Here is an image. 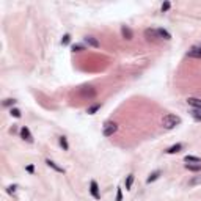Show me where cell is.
<instances>
[{
  "label": "cell",
  "mask_w": 201,
  "mask_h": 201,
  "mask_svg": "<svg viewBox=\"0 0 201 201\" xmlns=\"http://www.w3.org/2000/svg\"><path fill=\"white\" fill-rule=\"evenodd\" d=\"M187 185H188V187L201 185V176H193V178H190V179H188V182H187Z\"/></svg>",
  "instance_id": "19"
},
{
  "label": "cell",
  "mask_w": 201,
  "mask_h": 201,
  "mask_svg": "<svg viewBox=\"0 0 201 201\" xmlns=\"http://www.w3.org/2000/svg\"><path fill=\"white\" fill-rule=\"evenodd\" d=\"M182 149H184V145H182V143H176V145L170 146L168 149H165V152H167V154H178V152L182 151Z\"/></svg>",
  "instance_id": "12"
},
{
  "label": "cell",
  "mask_w": 201,
  "mask_h": 201,
  "mask_svg": "<svg viewBox=\"0 0 201 201\" xmlns=\"http://www.w3.org/2000/svg\"><path fill=\"white\" fill-rule=\"evenodd\" d=\"M85 49H86V47H85L83 44H72V46H71V50H72L74 54H75V52H77V54H79V52H83Z\"/></svg>",
  "instance_id": "23"
},
{
  "label": "cell",
  "mask_w": 201,
  "mask_h": 201,
  "mask_svg": "<svg viewBox=\"0 0 201 201\" xmlns=\"http://www.w3.org/2000/svg\"><path fill=\"white\" fill-rule=\"evenodd\" d=\"M121 36H123L124 39L131 41V39L134 38V32H132V28H131V27H127V25H123V27H121Z\"/></svg>",
  "instance_id": "9"
},
{
  "label": "cell",
  "mask_w": 201,
  "mask_h": 201,
  "mask_svg": "<svg viewBox=\"0 0 201 201\" xmlns=\"http://www.w3.org/2000/svg\"><path fill=\"white\" fill-rule=\"evenodd\" d=\"M187 104H188L192 109L201 110V99H199V97H187Z\"/></svg>",
  "instance_id": "10"
},
{
  "label": "cell",
  "mask_w": 201,
  "mask_h": 201,
  "mask_svg": "<svg viewBox=\"0 0 201 201\" xmlns=\"http://www.w3.org/2000/svg\"><path fill=\"white\" fill-rule=\"evenodd\" d=\"M118 132V124L115 121H106L102 126V135L104 137H112L113 134Z\"/></svg>",
  "instance_id": "2"
},
{
  "label": "cell",
  "mask_w": 201,
  "mask_h": 201,
  "mask_svg": "<svg viewBox=\"0 0 201 201\" xmlns=\"http://www.w3.org/2000/svg\"><path fill=\"white\" fill-rule=\"evenodd\" d=\"M83 43H85L88 47H94V49H99V47H100V43H99V39H97L96 36H91V35L85 36V38H83Z\"/></svg>",
  "instance_id": "5"
},
{
  "label": "cell",
  "mask_w": 201,
  "mask_h": 201,
  "mask_svg": "<svg viewBox=\"0 0 201 201\" xmlns=\"http://www.w3.org/2000/svg\"><path fill=\"white\" fill-rule=\"evenodd\" d=\"M170 8H171V2H168V0H167V2H163V3H162V7H160V11H162V13H167Z\"/></svg>",
  "instance_id": "25"
},
{
  "label": "cell",
  "mask_w": 201,
  "mask_h": 201,
  "mask_svg": "<svg viewBox=\"0 0 201 201\" xmlns=\"http://www.w3.org/2000/svg\"><path fill=\"white\" fill-rule=\"evenodd\" d=\"M190 116L195 120V121H198V123H201V110H196V109H190Z\"/></svg>",
  "instance_id": "20"
},
{
  "label": "cell",
  "mask_w": 201,
  "mask_h": 201,
  "mask_svg": "<svg viewBox=\"0 0 201 201\" xmlns=\"http://www.w3.org/2000/svg\"><path fill=\"white\" fill-rule=\"evenodd\" d=\"M69 43H71V35H69V33L63 35V38H61V46H68Z\"/></svg>",
  "instance_id": "26"
},
{
  "label": "cell",
  "mask_w": 201,
  "mask_h": 201,
  "mask_svg": "<svg viewBox=\"0 0 201 201\" xmlns=\"http://www.w3.org/2000/svg\"><path fill=\"white\" fill-rule=\"evenodd\" d=\"M182 123V118L178 116V115H173V113H168L162 118V126L165 129H174L176 126H179Z\"/></svg>",
  "instance_id": "1"
},
{
  "label": "cell",
  "mask_w": 201,
  "mask_h": 201,
  "mask_svg": "<svg viewBox=\"0 0 201 201\" xmlns=\"http://www.w3.org/2000/svg\"><path fill=\"white\" fill-rule=\"evenodd\" d=\"M100 107H102V104L96 102V104H93V106H90V107L86 109V113H88V115H96V113L100 110Z\"/></svg>",
  "instance_id": "15"
},
{
  "label": "cell",
  "mask_w": 201,
  "mask_h": 201,
  "mask_svg": "<svg viewBox=\"0 0 201 201\" xmlns=\"http://www.w3.org/2000/svg\"><path fill=\"white\" fill-rule=\"evenodd\" d=\"M157 32H159V39H165V41L171 39V33L167 28H157Z\"/></svg>",
  "instance_id": "13"
},
{
  "label": "cell",
  "mask_w": 201,
  "mask_h": 201,
  "mask_svg": "<svg viewBox=\"0 0 201 201\" xmlns=\"http://www.w3.org/2000/svg\"><path fill=\"white\" fill-rule=\"evenodd\" d=\"M134 181H135V174H134V173H131V174H127V176H126V181H124L126 190H131V188H132Z\"/></svg>",
  "instance_id": "16"
},
{
  "label": "cell",
  "mask_w": 201,
  "mask_h": 201,
  "mask_svg": "<svg viewBox=\"0 0 201 201\" xmlns=\"http://www.w3.org/2000/svg\"><path fill=\"white\" fill-rule=\"evenodd\" d=\"M46 165L49 167V168H52V170H55L57 173H64L66 170L63 168V167H60V165H57L54 160H50V159H46Z\"/></svg>",
  "instance_id": "11"
},
{
  "label": "cell",
  "mask_w": 201,
  "mask_h": 201,
  "mask_svg": "<svg viewBox=\"0 0 201 201\" xmlns=\"http://www.w3.org/2000/svg\"><path fill=\"white\" fill-rule=\"evenodd\" d=\"M187 57L190 58H201V46H192L187 52Z\"/></svg>",
  "instance_id": "8"
},
{
  "label": "cell",
  "mask_w": 201,
  "mask_h": 201,
  "mask_svg": "<svg viewBox=\"0 0 201 201\" xmlns=\"http://www.w3.org/2000/svg\"><path fill=\"white\" fill-rule=\"evenodd\" d=\"M10 115H11V116H14V118H21V116H22V112H21L19 109L13 107V109L10 110Z\"/></svg>",
  "instance_id": "24"
},
{
  "label": "cell",
  "mask_w": 201,
  "mask_h": 201,
  "mask_svg": "<svg viewBox=\"0 0 201 201\" xmlns=\"http://www.w3.org/2000/svg\"><path fill=\"white\" fill-rule=\"evenodd\" d=\"M160 174H162V171L160 170H156V171H152L148 178H146V184H151V182H154V181H157L159 178H160Z\"/></svg>",
  "instance_id": "14"
},
{
  "label": "cell",
  "mask_w": 201,
  "mask_h": 201,
  "mask_svg": "<svg viewBox=\"0 0 201 201\" xmlns=\"http://www.w3.org/2000/svg\"><path fill=\"white\" fill-rule=\"evenodd\" d=\"M184 168L188 171H201V163H184Z\"/></svg>",
  "instance_id": "17"
},
{
  "label": "cell",
  "mask_w": 201,
  "mask_h": 201,
  "mask_svg": "<svg viewBox=\"0 0 201 201\" xmlns=\"http://www.w3.org/2000/svg\"><path fill=\"white\" fill-rule=\"evenodd\" d=\"M80 96H82V97L93 99V97L96 96V90H94V86H82V88H80Z\"/></svg>",
  "instance_id": "6"
},
{
  "label": "cell",
  "mask_w": 201,
  "mask_h": 201,
  "mask_svg": "<svg viewBox=\"0 0 201 201\" xmlns=\"http://www.w3.org/2000/svg\"><path fill=\"white\" fill-rule=\"evenodd\" d=\"M19 134H21V138H22L24 142H27V143H33V142H35V138H33V135H32V132H30V129H28L27 126H22Z\"/></svg>",
  "instance_id": "3"
},
{
  "label": "cell",
  "mask_w": 201,
  "mask_h": 201,
  "mask_svg": "<svg viewBox=\"0 0 201 201\" xmlns=\"http://www.w3.org/2000/svg\"><path fill=\"white\" fill-rule=\"evenodd\" d=\"M16 102H18L16 99H13V97H8V99H5L3 102H2V106H3V107H11V109H13V107L16 106Z\"/></svg>",
  "instance_id": "22"
},
{
  "label": "cell",
  "mask_w": 201,
  "mask_h": 201,
  "mask_svg": "<svg viewBox=\"0 0 201 201\" xmlns=\"http://www.w3.org/2000/svg\"><path fill=\"white\" fill-rule=\"evenodd\" d=\"M25 171H27V173H30V174H33V173H35V165H33V163L27 165V167H25Z\"/></svg>",
  "instance_id": "29"
},
{
  "label": "cell",
  "mask_w": 201,
  "mask_h": 201,
  "mask_svg": "<svg viewBox=\"0 0 201 201\" xmlns=\"http://www.w3.org/2000/svg\"><path fill=\"white\" fill-rule=\"evenodd\" d=\"M16 190H18V185H16V184H13V185H8V187H7V193H10V195H13Z\"/></svg>",
  "instance_id": "28"
},
{
  "label": "cell",
  "mask_w": 201,
  "mask_h": 201,
  "mask_svg": "<svg viewBox=\"0 0 201 201\" xmlns=\"http://www.w3.org/2000/svg\"><path fill=\"white\" fill-rule=\"evenodd\" d=\"M145 38H146L148 41H156V39H159V32H157V28H146V30H145Z\"/></svg>",
  "instance_id": "7"
},
{
  "label": "cell",
  "mask_w": 201,
  "mask_h": 201,
  "mask_svg": "<svg viewBox=\"0 0 201 201\" xmlns=\"http://www.w3.org/2000/svg\"><path fill=\"white\" fill-rule=\"evenodd\" d=\"M115 201H123V188H121V187H116V196H115Z\"/></svg>",
  "instance_id": "27"
},
{
  "label": "cell",
  "mask_w": 201,
  "mask_h": 201,
  "mask_svg": "<svg viewBox=\"0 0 201 201\" xmlns=\"http://www.w3.org/2000/svg\"><path fill=\"white\" fill-rule=\"evenodd\" d=\"M184 162L185 163H201V159L196 157V156H185L184 157Z\"/></svg>",
  "instance_id": "21"
},
{
  "label": "cell",
  "mask_w": 201,
  "mask_h": 201,
  "mask_svg": "<svg viewBox=\"0 0 201 201\" xmlns=\"http://www.w3.org/2000/svg\"><path fill=\"white\" fill-rule=\"evenodd\" d=\"M90 195L94 198V199H100V190H99V185L94 179L90 181Z\"/></svg>",
  "instance_id": "4"
},
{
  "label": "cell",
  "mask_w": 201,
  "mask_h": 201,
  "mask_svg": "<svg viewBox=\"0 0 201 201\" xmlns=\"http://www.w3.org/2000/svg\"><path fill=\"white\" fill-rule=\"evenodd\" d=\"M58 145L63 148V151H69V143H68V138L64 135L58 137Z\"/></svg>",
  "instance_id": "18"
}]
</instances>
